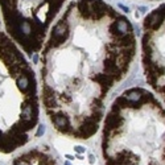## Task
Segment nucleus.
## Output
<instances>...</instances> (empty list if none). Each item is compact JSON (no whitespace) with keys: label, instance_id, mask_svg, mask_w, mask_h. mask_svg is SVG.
I'll return each instance as SVG.
<instances>
[{"label":"nucleus","instance_id":"f257e3e1","mask_svg":"<svg viewBox=\"0 0 165 165\" xmlns=\"http://www.w3.org/2000/svg\"><path fill=\"white\" fill-rule=\"evenodd\" d=\"M68 35H69L68 23H66L65 19H62L53 29V35H52V38H50L49 46H58V45H61V44L68 38Z\"/></svg>","mask_w":165,"mask_h":165},{"label":"nucleus","instance_id":"f03ea898","mask_svg":"<svg viewBox=\"0 0 165 165\" xmlns=\"http://www.w3.org/2000/svg\"><path fill=\"white\" fill-rule=\"evenodd\" d=\"M110 31H111V33L116 38H120L126 35H130L132 32V25L127 19L119 17L118 21H115V23L111 25V29H110Z\"/></svg>","mask_w":165,"mask_h":165},{"label":"nucleus","instance_id":"7ed1b4c3","mask_svg":"<svg viewBox=\"0 0 165 165\" xmlns=\"http://www.w3.org/2000/svg\"><path fill=\"white\" fill-rule=\"evenodd\" d=\"M97 131H98V122H95L91 116H87V118L83 119V124L79 127V131L77 135L81 139H89Z\"/></svg>","mask_w":165,"mask_h":165},{"label":"nucleus","instance_id":"20e7f679","mask_svg":"<svg viewBox=\"0 0 165 165\" xmlns=\"http://www.w3.org/2000/svg\"><path fill=\"white\" fill-rule=\"evenodd\" d=\"M52 122L54 123L58 130L64 134H74L71 131V126H70V122H69V118L64 114H54L52 116Z\"/></svg>","mask_w":165,"mask_h":165},{"label":"nucleus","instance_id":"39448f33","mask_svg":"<svg viewBox=\"0 0 165 165\" xmlns=\"http://www.w3.org/2000/svg\"><path fill=\"white\" fill-rule=\"evenodd\" d=\"M123 124V118L116 112H111L107 115L106 118V127L104 130L107 131H111V132H115L116 130H120Z\"/></svg>","mask_w":165,"mask_h":165},{"label":"nucleus","instance_id":"423d86ee","mask_svg":"<svg viewBox=\"0 0 165 165\" xmlns=\"http://www.w3.org/2000/svg\"><path fill=\"white\" fill-rule=\"evenodd\" d=\"M44 104L46 106V108H54L57 107V95H54L53 90L50 87L45 86L44 87Z\"/></svg>","mask_w":165,"mask_h":165},{"label":"nucleus","instance_id":"0eeeda50","mask_svg":"<svg viewBox=\"0 0 165 165\" xmlns=\"http://www.w3.org/2000/svg\"><path fill=\"white\" fill-rule=\"evenodd\" d=\"M145 91L141 90V89H131V90H127L126 93L123 94V97L127 99V101L132 102V103H140L141 101V97ZM141 104V103H140Z\"/></svg>","mask_w":165,"mask_h":165},{"label":"nucleus","instance_id":"6e6552de","mask_svg":"<svg viewBox=\"0 0 165 165\" xmlns=\"http://www.w3.org/2000/svg\"><path fill=\"white\" fill-rule=\"evenodd\" d=\"M94 81H97V82L101 83V86H103V87H111L112 86V83H114V77L111 75H108V74H97L94 77Z\"/></svg>","mask_w":165,"mask_h":165},{"label":"nucleus","instance_id":"1a4fd4ad","mask_svg":"<svg viewBox=\"0 0 165 165\" xmlns=\"http://www.w3.org/2000/svg\"><path fill=\"white\" fill-rule=\"evenodd\" d=\"M19 32H20V35L31 37L32 32H33V25L27 20H23V21L20 20L19 21Z\"/></svg>","mask_w":165,"mask_h":165},{"label":"nucleus","instance_id":"9d476101","mask_svg":"<svg viewBox=\"0 0 165 165\" xmlns=\"http://www.w3.org/2000/svg\"><path fill=\"white\" fill-rule=\"evenodd\" d=\"M44 134H45V126L41 124V126H38V130H37V132H36V136L40 137V136H42Z\"/></svg>","mask_w":165,"mask_h":165},{"label":"nucleus","instance_id":"9b49d317","mask_svg":"<svg viewBox=\"0 0 165 165\" xmlns=\"http://www.w3.org/2000/svg\"><path fill=\"white\" fill-rule=\"evenodd\" d=\"M13 165H29V163L28 161H25V160H23V159H16L15 160V163H13Z\"/></svg>","mask_w":165,"mask_h":165},{"label":"nucleus","instance_id":"f8f14e48","mask_svg":"<svg viewBox=\"0 0 165 165\" xmlns=\"http://www.w3.org/2000/svg\"><path fill=\"white\" fill-rule=\"evenodd\" d=\"M74 151H75L77 153H79V155H81V153H85L86 148H85V147H82V145H77L75 148H74Z\"/></svg>","mask_w":165,"mask_h":165},{"label":"nucleus","instance_id":"ddd939ff","mask_svg":"<svg viewBox=\"0 0 165 165\" xmlns=\"http://www.w3.org/2000/svg\"><path fill=\"white\" fill-rule=\"evenodd\" d=\"M89 161H90V164H94V163H95V157H94V155H90V156H89Z\"/></svg>","mask_w":165,"mask_h":165},{"label":"nucleus","instance_id":"4468645a","mask_svg":"<svg viewBox=\"0 0 165 165\" xmlns=\"http://www.w3.org/2000/svg\"><path fill=\"white\" fill-rule=\"evenodd\" d=\"M119 8H122L124 12H128V11H130V9H128V7H124L123 4H119Z\"/></svg>","mask_w":165,"mask_h":165},{"label":"nucleus","instance_id":"2eb2a0df","mask_svg":"<svg viewBox=\"0 0 165 165\" xmlns=\"http://www.w3.org/2000/svg\"><path fill=\"white\" fill-rule=\"evenodd\" d=\"M37 61H38V56H37V54H35V56H33V62L37 64Z\"/></svg>","mask_w":165,"mask_h":165},{"label":"nucleus","instance_id":"dca6fc26","mask_svg":"<svg viewBox=\"0 0 165 165\" xmlns=\"http://www.w3.org/2000/svg\"><path fill=\"white\" fill-rule=\"evenodd\" d=\"M139 9H140V12H147V7H139Z\"/></svg>","mask_w":165,"mask_h":165},{"label":"nucleus","instance_id":"f3484780","mask_svg":"<svg viewBox=\"0 0 165 165\" xmlns=\"http://www.w3.org/2000/svg\"><path fill=\"white\" fill-rule=\"evenodd\" d=\"M65 165H70V163H69V161H66V163H65Z\"/></svg>","mask_w":165,"mask_h":165},{"label":"nucleus","instance_id":"a211bd4d","mask_svg":"<svg viewBox=\"0 0 165 165\" xmlns=\"http://www.w3.org/2000/svg\"><path fill=\"white\" fill-rule=\"evenodd\" d=\"M0 136H2V132H0Z\"/></svg>","mask_w":165,"mask_h":165}]
</instances>
